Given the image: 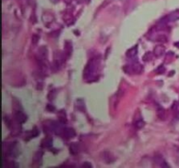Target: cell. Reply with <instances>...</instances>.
Here are the masks:
<instances>
[{"label": "cell", "mask_w": 179, "mask_h": 168, "mask_svg": "<svg viewBox=\"0 0 179 168\" xmlns=\"http://www.w3.org/2000/svg\"><path fill=\"white\" fill-rule=\"evenodd\" d=\"M174 46H175L176 47H178V48H179V41H178V42H176V43H174Z\"/></svg>", "instance_id": "83f0119b"}, {"label": "cell", "mask_w": 179, "mask_h": 168, "mask_svg": "<svg viewBox=\"0 0 179 168\" xmlns=\"http://www.w3.org/2000/svg\"><path fill=\"white\" fill-rule=\"evenodd\" d=\"M171 109L173 110L175 116L177 118H179V102H174L172 106H171Z\"/></svg>", "instance_id": "44dd1931"}, {"label": "cell", "mask_w": 179, "mask_h": 168, "mask_svg": "<svg viewBox=\"0 0 179 168\" xmlns=\"http://www.w3.org/2000/svg\"><path fill=\"white\" fill-rule=\"evenodd\" d=\"M137 48H138L137 46H135V47L130 48V49L126 52V56H127L128 58H130V59L135 58V57L136 56L137 53H138V49H137Z\"/></svg>", "instance_id": "9a60e30c"}, {"label": "cell", "mask_w": 179, "mask_h": 168, "mask_svg": "<svg viewBox=\"0 0 179 168\" xmlns=\"http://www.w3.org/2000/svg\"><path fill=\"white\" fill-rule=\"evenodd\" d=\"M69 152L73 155V156H75L77 154H79L80 152V146L77 143H71L69 145Z\"/></svg>", "instance_id": "5bb4252c"}, {"label": "cell", "mask_w": 179, "mask_h": 168, "mask_svg": "<svg viewBox=\"0 0 179 168\" xmlns=\"http://www.w3.org/2000/svg\"><path fill=\"white\" fill-rule=\"evenodd\" d=\"M8 166H10V167H19V165H17L15 162H10V164L8 165Z\"/></svg>", "instance_id": "484cf974"}, {"label": "cell", "mask_w": 179, "mask_h": 168, "mask_svg": "<svg viewBox=\"0 0 179 168\" xmlns=\"http://www.w3.org/2000/svg\"><path fill=\"white\" fill-rule=\"evenodd\" d=\"M14 120L17 124H22L27 121V116L21 110H16L14 113Z\"/></svg>", "instance_id": "5b68a950"}, {"label": "cell", "mask_w": 179, "mask_h": 168, "mask_svg": "<svg viewBox=\"0 0 179 168\" xmlns=\"http://www.w3.org/2000/svg\"><path fill=\"white\" fill-rule=\"evenodd\" d=\"M20 153V145L19 142L15 141L10 143L7 148V154L11 158H17Z\"/></svg>", "instance_id": "3957f363"}, {"label": "cell", "mask_w": 179, "mask_h": 168, "mask_svg": "<svg viewBox=\"0 0 179 168\" xmlns=\"http://www.w3.org/2000/svg\"><path fill=\"white\" fill-rule=\"evenodd\" d=\"M75 136H76V132H75V130L73 129L65 127L63 134H62V137H64L65 139H71L74 138Z\"/></svg>", "instance_id": "8fae6325"}, {"label": "cell", "mask_w": 179, "mask_h": 168, "mask_svg": "<svg viewBox=\"0 0 179 168\" xmlns=\"http://www.w3.org/2000/svg\"><path fill=\"white\" fill-rule=\"evenodd\" d=\"M39 40H40V36L38 34H33V36H32V44L33 45H37Z\"/></svg>", "instance_id": "cb8c5ba5"}, {"label": "cell", "mask_w": 179, "mask_h": 168, "mask_svg": "<svg viewBox=\"0 0 179 168\" xmlns=\"http://www.w3.org/2000/svg\"><path fill=\"white\" fill-rule=\"evenodd\" d=\"M47 55H48V51L46 46H42L40 47V48L37 51V53H36V58L38 60V61L40 60H46L47 58Z\"/></svg>", "instance_id": "8992f818"}, {"label": "cell", "mask_w": 179, "mask_h": 168, "mask_svg": "<svg viewBox=\"0 0 179 168\" xmlns=\"http://www.w3.org/2000/svg\"><path fill=\"white\" fill-rule=\"evenodd\" d=\"M153 56H154V53H151V52H147L146 53H144V55L142 56V60L145 61V62H149L151 60L153 59Z\"/></svg>", "instance_id": "7402d4cb"}, {"label": "cell", "mask_w": 179, "mask_h": 168, "mask_svg": "<svg viewBox=\"0 0 179 168\" xmlns=\"http://www.w3.org/2000/svg\"><path fill=\"white\" fill-rule=\"evenodd\" d=\"M164 72H165V68H164L163 65H161V66H159V67L156 69V73H157V74H163Z\"/></svg>", "instance_id": "603a6c76"}, {"label": "cell", "mask_w": 179, "mask_h": 168, "mask_svg": "<svg viewBox=\"0 0 179 168\" xmlns=\"http://www.w3.org/2000/svg\"><path fill=\"white\" fill-rule=\"evenodd\" d=\"M46 109L51 111V112H53V111L55 110V108H54L52 104H48V105L46 106Z\"/></svg>", "instance_id": "d4e9b609"}, {"label": "cell", "mask_w": 179, "mask_h": 168, "mask_svg": "<svg viewBox=\"0 0 179 168\" xmlns=\"http://www.w3.org/2000/svg\"><path fill=\"white\" fill-rule=\"evenodd\" d=\"M157 115L158 117V118L162 119V120H164L166 118V111L165 109H163V107H158L157 109Z\"/></svg>", "instance_id": "ffe728a7"}, {"label": "cell", "mask_w": 179, "mask_h": 168, "mask_svg": "<svg viewBox=\"0 0 179 168\" xmlns=\"http://www.w3.org/2000/svg\"><path fill=\"white\" fill-rule=\"evenodd\" d=\"M154 161H155V163L157 165V166H159L161 167H169V166L166 163V161H165V159L163 158V157L162 156V155H160V154H157V155H155V157H154Z\"/></svg>", "instance_id": "30bf717a"}, {"label": "cell", "mask_w": 179, "mask_h": 168, "mask_svg": "<svg viewBox=\"0 0 179 168\" xmlns=\"http://www.w3.org/2000/svg\"><path fill=\"white\" fill-rule=\"evenodd\" d=\"M43 154H44V152L42 151H37L33 154V157H32L33 162L34 163H40L42 161V158H43Z\"/></svg>", "instance_id": "2e32d148"}, {"label": "cell", "mask_w": 179, "mask_h": 168, "mask_svg": "<svg viewBox=\"0 0 179 168\" xmlns=\"http://www.w3.org/2000/svg\"><path fill=\"white\" fill-rule=\"evenodd\" d=\"M124 72L130 75H139L142 74L143 71V67L142 64L138 63L137 61H135L131 64H129L123 68Z\"/></svg>", "instance_id": "7a4b0ae2"}, {"label": "cell", "mask_w": 179, "mask_h": 168, "mask_svg": "<svg viewBox=\"0 0 179 168\" xmlns=\"http://www.w3.org/2000/svg\"><path fill=\"white\" fill-rule=\"evenodd\" d=\"M100 158L106 164H112L116 160V158L114 156V154L109 151H103L100 154Z\"/></svg>", "instance_id": "277c9868"}, {"label": "cell", "mask_w": 179, "mask_h": 168, "mask_svg": "<svg viewBox=\"0 0 179 168\" xmlns=\"http://www.w3.org/2000/svg\"><path fill=\"white\" fill-rule=\"evenodd\" d=\"M63 53H64L65 56L67 57V59L69 58L70 56L72 55V53H73V44H72V41H69V40H66L65 41Z\"/></svg>", "instance_id": "9c48e42d"}, {"label": "cell", "mask_w": 179, "mask_h": 168, "mask_svg": "<svg viewBox=\"0 0 179 168\" xmlns=\"http://www.w3.org/2000/svg\"><path fill=\"white\" fill-rule=\"evenodd\" d=\"M40 135V130L37 127H33L32 130H31L29 131L25 132V141H30L31 139H33V138H36Z\"/></svg>", "instance_id": "ba28073f"}, {"label": "cell", "mask_w": 179, "mask_h": 168, "mask_svg": "<svg viewBox=\"0 0 179 168\" xmlns=\"http://www.w3.org/2000/svg\"><path fill=\"white\" fill-rule=\"evenodd\" d=\"M41 147L42 148H46V149H50L52 147V139L51 137H46L45 139H42L41 141Z\"/></svg>", "instance_id": "4fadbf2b"}, {"label": "cell", "mask_w": 179, "mask_h": 168, "mask_svg": "<svg viewBox=\"0 0 179 168\" xmlns=\"http://www.w3.org/2000/svg\"><path fill=\"white\" fill-rule=\"evenodd\" d=\"M75 106L78 110L84 112L86 110V106H85V101L83 99H78L75 102Z\"/></svg>", "instance_id": "e0dca14e"}, {"label": "cell", "mask_w": 179, "mask_h": 168, "mask_svg": "<svg viewBox=\"0 0 179 168\" xmlns=\"http://www.w3.org/2000/svg\"><path fill=\"white\" fill-rule=\"evenodd\" d=\"M134 124H135V126H136V128L137 129H142L144 127V125H145V123H144V121L142 120V118H136V117H135V121H134Z\"/></svg>", "instance_id": "d6986e66"}, {"label": "cell", "mask_w": 179, "mask_h": 168, "mask_svg": "<svg viewBox=\"0 0 179 168\" xmlns=\"http://www.w3.org/2000/svg\"><path fill=\"white\" fill-rule=\"evenodd\" d=\"M177 20H179V10H176L170 12L169 15L164 17L161 21L167 24L168 22H173V21H177Z\"/></svg>", "instance_id": "52a82bcc"}, {"label": "cell", "mask_w": 179, "mask_h": 168, "mask_svg": "<svg viewBox=\"0 0 179 168\" xmlns=\"http://www.w3.org/2000/svg\"><path fill=\"white\" fill-rule=\"evenodd\" d=\"M100 59L98 57L92 58L87 63L84 71H83V78L87 81H94L97 78L98 71H99Z\"/></svg>", "instance_id": "6da1fadb"}, {"label": "cell", "mask_w": 179, "mask_h": 168, "mask_svg": "<svg viewBox=\"0 0 179 168\" xmlns=\"http://www.w3.org/2000/svg\"><path fill=\"white\" fill-rule=\"evenodd\" d=\"M82 166H84V167H85V166H88V167H92L93 166H92V165H91L90 163H88V162H85L84 164H82Z\"/></svg>", "instance_id": "4316f807"}, {"label": "cell", "mask_w": 179, "mask_h": 168, "mask_svg": "<svg viewBox=\"0 0 179 168\" xmlns=\"http://www.w3.org/2000/svg\"><path fill=\"white\" fill-rule=\"evenodd\" d=\"M154 55L157 58H159L161 56H163L165 53V47L163 45H157L154 48Z\"/></svg>", "instance_id": "7c38bea8"}, {"label": "cell", "mask_w": 179, "mask_h": 168, "mask_svg": "<svg viewBox=\"0 0 179 168\" xmlns=\"http://www.w3.org/2000/svg\"><path fill=\"white\" fill-rule=\"evenodd\" d=\"M72 1H73V0H64V2H65L66 4H67V5H68V4H70Z\"/></svg>", "instance_id": "f1b7e54d"}, {"label": "cell", "mask_w": 179, "mask_h": 168, "mask_svg": "<svg viewBox=\"0 0 179 168\" xmlns=\"http://www.w3.org/2000/svg\"><path fill=\"white\" fill-rule=\"evenodd\" d=\"M58 119H59L60 122L63 123V124H66L67 122V113L64 109H60V111L58 112Z\"/></svg>", "instance_id": "ac0fdd59"}]
</instances>
